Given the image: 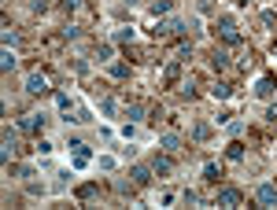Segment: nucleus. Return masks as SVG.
<instances>
[{"label": "nucleus", "mask_w": 277, "mask_h": 210, "mask_svg": "<svg viewBox=\"0 0 277 210\" xmlns=\"http://www.w3.org/2000/svg\"><path fill=\"white\" fill-rule=\"evenodd\" d=\"M152 174H156V170H152V166H144V162H137V166L130 170V177H133V185H137V188H144L148 181H152Z\"/></svg>", "instance_id": "39448f33"}, {"label": "nucleus", "mask_w": 277, "mask_h": 210, "mask_svg": "<svg viewBox=\"0 0 277 210\" xmlns=\"http://www.w3.org/2000/svg\"><path fill=\"white\" fill-rule=\"evenodd\" d=\"M56 103H60V111H70V96L66 92H56Z\"/></svg>", "instance_id": "5701e85b"}, {"label": "nucleus", "mask_w": 277, "mask_h": 210, "mask_svg": "<svg viewBox=\"0 0 277 210\" xmlns=\"http://www.w3.org/2000/svg\"><path fill=\"white\" fill-rule=\"evenodd\" d=\"M181 199H185V203H200V192H192V188H185V192H181Z\"/></svg>", "instance_id": "393cba45"}, {"label": "nucleus", "mask_w": 277, "mask_h": 210, "mask_svg": "<svg viewBox=\"0 0 277 210\" xmlns=\"http://www.w3.org/2000/svg\"><path fill=\"white\" fill-rule=\"evenodd\" d=\"M111 78H114V81H126V78H130V66H126V63H111Z\"/></svg>", "instance_id": "2eb2a0df"}, {"label": "nucleus", "mask_w": 277, "mask_h": 210, "mask_svg": "<svg viewBox=\"0 0 277 210\" xmlns=\"http://www.w3.org/2000/svg\"><path fill=\"white\" fill-rule=\"evenodd\" d=\"M100 111H104V114H114V100L104 96V100H100Z\"/></svg>", "instance_id": "b1692460"}, {"label": "nucleus", "mask_w": 277, "mask_h": 210, "mask_svg": "<svg viewBox=\"0 0 277 210\" xmlns=\"http://www.w3.org/2000/svg\"><path fill=\"white\" fill-rule=\"evenodd\" d=\"M170 11V0H156V4H152V15H166Z\"/></svg>", "instance_id": "aec40b11"}, {"label": "nucleus", "mask_w": 277, "mask_h": 210, "mask_svg": "<svg viewBox=\"0 0 277 210\" xmlns=\"http://www.w3.org/2000/svg\"><path fill=\"white\" fill-rule=\"evenodd\" d=\"M218 37H222L226 48H233V44H244V33L236 30L233 15H222V18H218Z\"/></svg>", "instance_id": "f257e3e1"}, {"label": "nucleus", "mask_w": 277, "mask_h": 210, "mask_svg": "<svg viewBox=\"0 0 277 210\" xmlns=\"http://www.w3.org/2000/svg\"><path fill=\"white\" fill-rule=\"evenodd\" d=\"M15 148H18L15 133H12V129H4V151H0V155H4V162H12V155H15Z\"/></svg>", "instance_id": "9d476101"}, {"label": "nucleus", "mask_w": 277, "mask_h": 210, "mask_svg": "<svg viewBox=\"0 0 277 210\" xmlns=\"http://www.w3.org/2000/svg\"><path fill=\"white\" fill-rule=\"evenodd\" d=\"M226 155L233 159V162H240V159H244V144H236V140H233V144L226 148Z\"/></svg>", "instance_id": "6ab92c4d"}, {"label": "nucleus", "mask_w": 277, "mask_h": 210, "mask_svg": "<svg viewBox=\"0 0 277 210\" xmlns=\"http://www.w3.org/2000/svg\"><path fill=\"white\" fill-rule=\"evenodd\" d=\"M229 92H233V89H229L226 81H218L214 89H211V96H214V100H229Z\"/></svg>", "instance_id": "a211bd4d"}, {"label": "nucleus", "mask_w": 277, "mask_h": 210, "mask_svg": "<svg viewBox=\"0 0 277 210\" xmlns=\"http://www.w3.org/2000/svg\"><path fill=\"white\" fill-rule=\"evenodd\" d=\"M266 118H270V122H277V107H270V111H266Z\"/></svg>", "instance_id": "bb28decb"}, {"label": "nucleus", "mask_w": 277, "mask_h": 210, "mask_svg": "<svg viewBox=\"0 0 277 210\" xmlns=\"http://www.w3.org/2000/svg\"><path fill=\"white\" fill-rule=\"evenodd\" d=\"M63 7H66V11H78V7H82V0H63Z\"/></svg>", "instance_id": "a878e982"}, {"label": "nucleus", "mask_w": 277, "mask_h": 210, "mask_svg": "<svg viewBox=\"0 0 277 210\" xmlns=\"http://www.w3.org/2000/svg\"><path fill=\"white\" fill-rule=\"evenodd\" d=\"M188 59H192V48H188V44H181V48H178V63H188Z\"/></svg>", "instance_id": "4be33fe9"}, {"label": "nucleus", "mask_w": 277, "mask_h": 210, "mask_svg": "<svg viewBox=\"0 0 277 210\" xmlns=\"http://www.w3.org/2000/svg\"><path fill=\"white\" fill-rule=\"evenodd\" d=\"M15 63H18V59H15V52H12V48H4V55H0V70L12 74V70H15Z\"/></svg>", "instance_id": "4468645a"}, {"label": "nucleus", "mask_w": 277, "mask_h": 210, "mask_svg": "<svg viewBox=\"0 0 277 210\" xmlns=\"http://www.w3.org/2000/svg\"><path fill=\"white\" fill-rule=\"evenodd\" d=\"M233 4H236V7H248V4H252V0H233Z\"/></svg>", "instance_id": "cd10ccee"}, {"label": "nucleus", "mask_w": 277, "mask_h": 210, "mask_svg": "<svg viewBox=\"0 0 277 210\" xmlns=\"http://www.w3.org/2000/svg\"><path fill=\"white\" fill-rule=\"evenodd\" d=\"M188 137H192L196 144H204V140H211V126H207V122H196V126L188 129Z\"/></svg>", "instance_id": "1a4fd4ad"}, {"label": "nucleus", "mask_w": 277, "mask_h": 210, "mask_svg": "<svg viewBox=\"0 0 277 210\" xmlns=\"http://www.w3.org/2000/svg\"><path fill=\"white\" fill-rule=\"evenodd\" d=\"M152 170H156L159 177L174 174V159H170V155H156V159H152Z\"/></svg>", "instance_id": "0eeeda50"}, {"label": "nucleus", "mask_w": 277, "mask_h": 210, "mask_svg": "<svg viewBox=\"0 0 277 210\" xmlns=\"http://www.w3.org/2000/svg\"><path fill=\"white\" fill-rule=\"evenodd\" d=\"M44 129V114H26L22 118V133H41Z\"/></svg>", "instance_id": "6e6552de"}, {"label": "nucleus", "mask_w": 277, "mask_h": 210, "mask_svg": "<svg viewBox=\"0 0 277 210\" xmlns=\"http://www.w3.org/2000/svg\"><path fill=\"white\" fill-rule=\"evenodd\" d=\"M204 181L207 185H218V181H222V166H218V162H207L204 166Z\"/></svg>", "instance_id": "ddd939ff"}, {"label": "nucleus", "mask_w": 277, "mask_h": 210, "mask_svg": "<svg viewBox=\"0 0 277 210\" xmlns=\"http://www.w3.org/2000/svg\"><path fill=\"white\" fill-rule=\"evenodd\" d=\"M229 63H233V55H229V48H214V52H211V66H214L218 74H222Z\"/></svg>", "instance_id": "423d86ee"}, {"label": "nucleus", "mask_w": 277, "mask_h": 210, "mask_svg": "<svg viewBox=\"0 0 277 210\" xmlns=\"http://www.w3.org/2000/svg\"><path fill=\"white\" fill-rule=\"evenodd\" d=\"M92 196H96V185H82L78 188V199H92Z\"/></svg>", "instance_id": "412c9836"}, {"label": "nucleus", "mask_w": 277, "mask_h": 210, "mask_svg": "<svg viewBox=\"0 0 277 210\" xmlns=\"http://www.w3.org/2000/svg\"><path fill=\"white\" fill-rule=\"evenodd\" d=\"M159 148H163V151H178V148H181V137L170 129V133H163V137H159Z\"/></svg>", "instance_id": "f8f14e48"}, {"label": "nucleus", "mask_w": 277, "mask_h": 210, "mask_svg": "<svg viewBox=\"0 0 277 210\" xmlns=\"http://www.w3.org/2000/svg\"><path fill=\"white\" fill-rule=\"evenodd\" d=\"M126 118H130V122H140V118H144V103H130V107H126Z\"/></svg>", "instance_id": "dca6fc26"}, {"label": "nucleus", "mask_w": 277, "mask_h": 210, "mask_svg": "<svg viewBox=\"0 0 277 210\" xmlns=\"http://www.w3.org/2000/svg\"><path fill=\"white\" fill-rule=\"evenodd\" d=\"M274 89H277V81H274V78H262L259 85H255V96H259V100H270Z\"/></svg>", "instance_id": "9b49d317"}, {"label": "nucleus", "mask_w": 277, "mask_h": 210, "mask_svg": "<svg viewBox=\"0 0 277 210\" xmlns=\"http://www.w3.org/2000/svg\"><path fill=\"white\" fill-rule=\"evenodd\" d=\"M26 92H30V96H44V92H48V78H44L41 70H34L30 78H26Z\"/></svg>", "instance_id": "7ed1b4c3"}, {"label": "nucleus", "mask_w": 277, "mask_h": 210, "mask_svg": "<svg viewBox=\"0 0 277 210\" xmlns=\"http://www.w3.org/2000/svg\"><path fill=\"white\" fill-rule=\"evenodd\" d=\"M240 203H244L240 188H218V196H214V207H240Z\"/></svg>", "instance_id": "f03ea898"}, {"label": "nucleus", "mask_w": 277, "mask_h": 210, "mask_svg": "<svg viewBox=\"0 0 277 210\" xmlns=\"http://www.w3.org/2000/svg\"><path fill=\"white\" fill-rule=\"evenodd\" d=\"M255 203H259V207H277V185H259Z\"/></svg>", "instance_id": "20e7f679"}, {"label": "nucleus", "mask_w": 277, "mask_h": 210, "mask_svg": "<svg viewBox=\"0 0 277 210\" xmlns=\"http://www.w3.org/2000/svg\"><path fill=\"white\" fill-rule=\"evenodd\" d=\"M18 41H22V37H18V30H12V26H8V30H4V48H15Z\"/></svg>", "instance_id": "f3484780"}]
</instances>
